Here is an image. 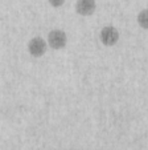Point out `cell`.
Instances as JSON below:
<instances>
[{
  "label": "cell",
  "instance_id": "obj_1",
  "mask_svg": "<svg viewBox=\"0 0 148 150\" xmlns=\"http://www.w3.org/2000/svg\"><path fill=\"white\" fill-rule=\"evenodd\" d=\"M48 45L51 47L54 51H60V49L65 48L67 42V37L62 29H52L48 33V39H46Z\"/></svg>",
  "mask_w": 148,
  "mask_h": 150
},
{
  "label": "cell",
  "instance_id": "obj_2",
  "mask_svg": "<svg viewBox=\"0 0 148 150\" xmlns=\"http://www.w3.org/2000/svg\"><path fill=\"white\" fill-rule=\"evenodd\" d=\"M99 40L105 47H114L119 40V31L114 25H105L99 31Z\"/></svg>",
  "mask_w": 148,
  "mask_h": 150
},
{
  "label": "cell",
  "instance_id": "obj_3",
  "mask_svg": "<svg viewBox=\"0 0 148 150\" xmlns=\"http://www.w3.org/2000/svg\"><path fill=\"white\" fill-rule=\"evenodd\" d=\"M27 48H28V52H29V54H31V56L41 57V56H44L45 52H46L48 42L45 41L42 37L34 36V37H32V39L28 41Z\"/></svg>",
  "mask_w": 148,
  "mask_h": 150
},
{
  "label": "cell",
  "instance_id": "obj_4",
  "mask_svg": "<svg viewBox=\"0 0 148 150\" xmlns=\"http://www.w3.org/2000/svg\"><path fill=\"white\" fill-rule=\"evenodd\" d=\"M97 9L95 0H77L76 1V12L79 16H91Z\"/></svg>",
  "mask_w": 148,
  "mask_h": 150
},
{
  "label": "cell",
  "instance_id": "obj_5",
  "mask_svg": "<svg viewBox=\"0 0 148 150\" xmlns=\"http://www.w3.org/2000/svg\"><path fill=\"white\" fill-rule=\"evenodd\" d=\"M137 24L143 29H148V9H143L137 15Z\"/></svg>",
  "mask_w": 148,
  "mask_h": 150
},
{
  "label": "cell",
  "instance_id": "obj_6",
  "mask_svg": "<svg viewBox=\"0 0 148 150\" xmlns=\"http://www.w3.org/2000/svg\"><path fill=\"white\" fill-rule=\"evenodd\" d=\"M48 3L51 4L53 8H60V7L64 6L65 0H48Z\"/></svg>",
  "mask_w": 148,
  "mask_h": 150
}]
</instances>
